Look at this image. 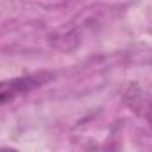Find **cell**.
Returning a JSON list of instances; mask_svg holds the SVG:
<instances>
[{
    "label": "cell",
    "instance_id": "1",
    "mask_svg": "<svg viewBox=\"0 0 152 152\" xmlns=\"http://www.w3.org/2000/svg\"><path fill=\"white\" fill-rule=\"evenodd\" d=\"M52 79H54L52 72L41 70V72H36V73L20 75V77L0 81V106H4L7 102H13V100L20 99V97H25L27 93L45 86Z\"/></svg>",
    "mask_w": 152,
    "mask_h": 152
}]
</instances>
